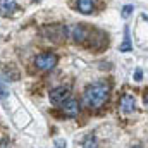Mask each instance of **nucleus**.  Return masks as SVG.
<instances>
[{
    "label": "nucleus",
    "mask_w": 148,
    "mask_h": 148,
    "mask_svg": "<svg viewBox=\"0 0 148 148\" xmlns=\"http://www.w3.org/2000/svg\"><path fill=\"white\" fill-rule=\"evenodd\" d=\"M9 95V91H7V86H5V83L0 79V98H5Z\"/></svg>",
    "instance_id": "obj_11"
},
{
    "label": "nucleus",
    "mask_w": 148,
    "mask_h": 148,
    "mask_svg": "<svg viewBox=\"0 0 148 148\" xmlns=\"http://www.w3.org/2000/svg\"><path fill=\"white\" fill-rule=\"evenodd\" d=\"M93 7H95L93 0H77V10L81 14H91Z\"/></svg>",
    "instance_id": "obj_6"
},
{
    "label": "nucleus",
    "mask_w": 148,
    "mask_h": 148,
    "mask_svg": "<svg viewBox=\"0 0 148 148\" xmlns=\"http://www.w3.org/2000/svg\"><path fill=\"white\" fill-rule=\"evenodd\" d=\"M83 148H98V145H97V141H95V140L88 138V140L84 141V145H83Z\"/></svg>",
    "instance_id": "obj_12"
},
{
    "label": "nucleus",
    "mask_w": 148,
    "mask_h": 148,
    "mask_svg": "<svg viewBox=\"0 0 148 148\" xmlns=\"http://www.w3.org/2000/svg\"><path fill=\"white\" fill-rule=\"evenodd\" d=\"M134 107H136V102H134V98L131 95H124L121 98V110L124 114H131L134 110Z\"/></svg>",
    "instance_id": "obj_4"
},
{
    "label": "nucleus",
    "mask_w": 148,
    "mask_h": 148,
    "mask_svg": "<svg viewBox=\"0 0 148 148\" xmlns=\"http://www.w3.org/2000/svg\"><path fill=\"white\" fill-rule=\"evenodd\" d=\"M71 33H73V38L76 40V41H81V40L84 38V35H86V31H84L81 26H74Z\"/></svg>",
    "instance_id": "obj_9"
},
{
    "label": "nucleus",
    "mask_w": 148,
    "mask_h": 148,
    "mask_svg": "<svg viewBox=\"0 0 148 148\" xmlns=\"http://www.w3.org/2000/svg\"><path fill=\"white\" fill-rule=\"evenodd\" d=\"M109 93H110V86L105 81H97L93 84H90L84 93H83V103L88 109H100L107 100H109Z\"/></svg>",
    "instance_id": "obj_1"
},
{
    "label": "nucleus",
    "mask_w": 148,
    "mask_h": 148,
    "mask_svg": "<svg viewBox=\"0 0 148 148\" xmlns=\"http://www.w3.org/2000/svg\"><path fill=\"white\" fill-rule=\"evenodd\" d=\"M57 55L55 53H50V52H45V53H40L35 57V66H36L40 71H52L55 66H57Z\"/></svg>",
    "instance_id": "obj_2"
},
{
    "label": "nucleus",
    "mask_w": 148,
    "mask_h": 148,
    "mask_svg": "<svg viewBox=\"0 0 148 148\" xmlns=\"http://www.w3.org/2000/svg\"><path fill=\"white\" fill-rule=\"evenodd\" d=\"M124 35H126L124 43L119 47V50H121V52H129V50H133V45H131V41H129V29H127V28L124 29Z\"/></svg>",
    "instance_id": "obj_8"
},
{
    "label": "nucleus",
    "mask_w": 148,
    "mask_h": 148,
    "mask_svg": "<svg viewBox=\"0 0 148 148\" xmlns=\"http://www.w3.org/2000/svg\"><path fill=\"white\" fill-rule=\"evenodd\" d=\"M141 76H143V74H141V69H136V73H134V79H136V81H140V79H141Z\"/></svg>",
    "instance_id": "obj_13"
},
{
    "label": "nucleus",
    "mask_w": 148,
    "mask_h": 148,
    "mask_svg": "<svg viewBox=\"0 0 148 148\" xmlns=\"http://www.w3.org/2000/svg\"><path fill=\"white\" fill-rule=\"evenodd\" d=\"M133 10H134V7H133V5H124V7H122V17H124V19H127V17L133 14Z\"/></svg>",
    "instance_id": "obj_10"
},
{
    "label": "nucleus",
    "mask_w": 148,
    "mask_h": 148,
    "mask_svg": "<svg viewBox=\"0 0 148 148\" xmlns=\"http://www.w3.org/2000/svg\"><path fill=\"white\" fill-rule=\"evenodd\" d=\"M133 148H141V147H133Z\"/></svg>",
    "instance_id": "obj_14"
},
{
    "label": "nucleus",
    "mask_w": 148,
    "mask_h": 148,
    "mask_svg": "<svg viewBox=\"0 0 148 148\" xmlns=\"http://www.w3.org/2000/svg\"><path fill=\"white\" fill-rule=\"evenodd\" d=\"M48 98H50L52 103H55V105H62L64 102H67V100L71 98V91H69L67 86H57V88H53V90L50 91Z\"/></svg>",
    "instance_id": "obj_3"
},
{
    "label": "nucleus",
    "mask_w": 148,
    "mask_h": 148,
    "mask_svg": "<svg viewBox=\"0 0 148 148\" xmlns=\"http://www.w3.org/2000/svg\"><path fill=\"white\" fill-rule=\"evenodd\" d=\"M64 107H62V110L66 115H69V117H76L77 115V112H79V105H77V102L73 100V98H69L67 102H64L62 103Z\"/></svg>",
    "instance_id": "obj_5"
},
{
    "label": "nucleus",
    "mask_w": 148,
    "mask_h": 148,
    "mask_svg": "<svg viewBox=\"0 0 148 148\" xmlns=\"http://www.w3.org/2000/svg\"><path fill=\"white\" fill-rule=\"evenodd\" d=\"M17 9L16 0H0V12L2 14H10Z\"/></svg>",
    "instance_id": "obj_7"
},
{
    "label": "nucleus",
    "mask_w": 148,
    "mask_h": 148,
    "mask_svg": "<svg viewBox=\"0 0 148 148\" xmlns=\"http://www.w3.org/2000/svg\"><path fill=\"white\" fill-rule=\"evenodd\" d=\"M35 2H36V0H35Z\"/></svg>",
    "instance_id": "obj_15"
}]
</instances>
